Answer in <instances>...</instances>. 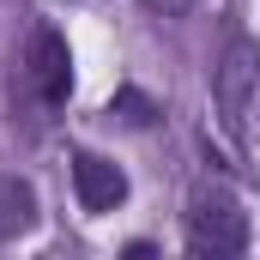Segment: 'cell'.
Returning <instances> with one entry per match:
<instances>
[{"label": "cell", "mask_w": 260, "mask_h": 260, "mask_svg": "<svg viewBox=\"0 0 260 260\" xmlns=\"http://www.w3.org/2000/svg\"><path fill=\"white\" fill-rule=\"evenodd\" d=\"M24 67H30V85H37L43 109H61L67 91H73V55H67V37L55 30V24H37V30H30Z\"/></svg>", "instance_id": "3"}, {"label": "cell", "mask_w": 260, "mask_h": 260, "mask_svg": "<svg viewBox=\"0 0 260 260\" xmlns=\"http://www.w3.org/2000/svg\"><path fill=\"white\" fill-rule=\"evenodd\" d=\"M73 188H79V206L85 212H115L127 200V176H121V164H109L97 151H79L73 157Z\"/></svg>", "instance_id": "4"}, {"label": "cell", "mask_w": 260, "mask_h": 260, "mask_svg": "<svg viewBox=\"0 0 260 260\" xmlns=\"http://www.w3.org/2000/svg\"><path fill=\"white\" fill-rule=\"evenodd\" d=\"M145 6H151V12H164V18H182L194 0H145Z\"/></svg>", "instance_id": "6"}, {"label": "cell", "mask_w": 260, "mask_h": 260, "mask_svg": "<svg viewBox=\"0 0 260 260\" xmlns=\"http://www.w3.org/2000/svg\"><path fill=\"white\" fill-rule=\"evenodd\" d=\"M188 248L212 254V260H230L248 248V212L230 188H218V182L194 188V200H188Z\"/></svg>", "instance_id": "1"}, {"label": "cell", "mask_w": 260, "mask_h": 260, "mask_svg": "<svg viewBox=\"0 0 260 260\" xmlns=\"http://www.w3.org/2000/svg\"><path fill=\"white\" fill-rule=\"evenodd\" d=\"M30 212H37V200H30L24 182H0V236L24 230V224H30Z\"/></svg>", "instance_id": "5"}, {"label": "cell", "mask_w": 260, "mask_h": 260, "mask_svg": "<svg viewBox=\"0 0 260 260\" xmlns=\"http://www.w3.org/2000/svg\"><path fill=\"white\" fill-rule=\"evenodd\" d=\"M260 97V49L254 43H230L224 67H218V115L236 139H248V115H254Z\"/></svg>", "instance_id": "2"}]
</instances>
